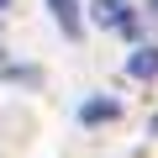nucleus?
<instances>
[{
  "label": "nucleus",
  "instance_id": "obj_3",
  "mask_svg": "<svg viewBox=\"0 0 158 158\" xmlns=\"http://www.w3.org/2000/svg\"><path fill=\"white\" fill-rule=\"evenodd\" d=\"M127 74L132 79H158V48H137V53H127Z\"/></svg>",
  "mask_w": 158,
  "mask_h": 158
},
{
  "label": "nucleus",
  "instance_id": "obj_2",
  "mask_svg": "<svg viewBox=\"0 0 158 158\" xmlns=\"http://www.w3.org/2000/svg\"><path fill=\"white\" fill-rule=\"evenodd\" d=\"M121 116V100H85V106H79V121H85V127H106V121H116Z\"/></svg>",
  "mask_w": 158,
  "mask_h": 158
},
{
  "label": "nucleus",
  "instance_id": "obj_6",
  "mask_svg": "<svg viewBox=\"0 0 158 158\" xmlns=\"http://www.w3.org/2000/svg\"><path fill=\"white\" fill-rule=\"evenodd\" d=\"M148 11H153V16H158V0H148Z\"/></svg>",
  "mask_w": 158,
  "mask_h": 158
},
{
  "label": "nucleus",
  "instance_id": "obj_5",
  "mask_svg": "<svg viewBox=\"0 0 158 158\" xmlns=\"http://www.w3.org/2000/svg\"><path fill=\"white\" fill-rule=\"evenodd\" d=\"M148 132H153V137H158V116H153V121H148Z\"/></svg>",
  "mask_w": 158,
  "mask_h": 158
},
{
  "label": "nucleus",
  "instance_id": "obj_7",
  "mask_svg": "<svg viewBox=\"0 0 158 158\" xmlns=\"http://www.w3.org/2000/svg\"><path fill=\"white\" fill-rule=\"evenodd\" d=\"M6 6H11V0H0V11H6Z\"/></svg>",
  "mask_w": 158,
  "mask_h": 158
},
{
  "label": "nucleus",
  "instance_id": "obj_4",
  "mask_svg": "<svg viewBox=\"0 0 158 158\" xmlns=\"http://www.w3.org/2000/svg\"><path fill=\"white\" fill-rule=\"evenodd\" d=\"M48 11L58 16V27H63L69 37H79V6H74V0H48Z\"/></svg>",
  "mask_w": 158,
  "mask_h": 158
},
{
  "label": "nucleus",
  "instance_id": "obj_8",
  "mask_svg": "<svg viewBox=\"0 0 158 158\" xmlns=\"http://www.w3.org/2000/svg\"><path fill=\"white\" fill-rule=\"evenodd\" d=\"M0 63H6V48H0Z\"/></svg>",
  "mask_w": 158,
  "mask_h": 158
},
{
  "label": "nucleus",
  "instance_id": "obj_1",
  "mask_svg": "<svg viewBox=\"0 0 158 158\" xmlns=\"http://www.w3.org/2000/svg\"><path fill=\"white\" fill-rule=\"evenodd\" d=\"M95 21L100 27H116L127 37H137V11L127 6V0H95Z\"/></svg>",
  "mask_w": 158,
  "mask_h": 158
}]
</instances>
